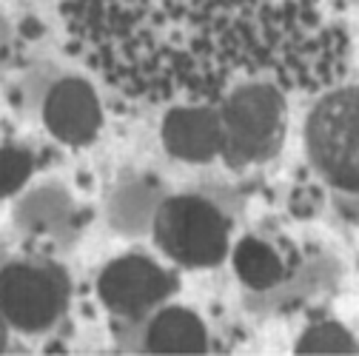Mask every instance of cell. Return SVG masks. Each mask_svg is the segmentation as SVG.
<instances>
[{
	"label": "cell",
	"instance_id": "6da1fadb",
	"mask_svg": "<svg viewBox=\"0 0 359 356\" xmlns=\"http://www.w3.org/2000/svg\"><path fill=\"white\" fill-rule=\"evenodd\" d=\"M74 52L140 103H219L234 85L328 92L348 69L337 0H57Z\"/></svg>",
	"mask_w": 359,
	"mask_h": 356
},
{
	"label": "cell",
	"instance_id": "7a4b0ae2",
	"mask_svg": "<svg viewBox=\"0 0 359 356\" xmlns=\"http://www.w3.org/2000/svg\"><path fill=\"white\" fill-rule=\"evenodd\" d=\"M222 117V160L245 168L271 160L285 140V92L268 80L240 83L217 103Z\"/></svg>",
	"mask_w": 359,
	"mask_h": 356
},
{
	"label": "cell",
	"instance_id": "3957f363",
	"mask_svg": "<svg viewBox=\"0 0 359 356\" xmlns=\"http://www.w3.org/2000/svg\"><path fill=\"white\" fill-rule=\"evenodd\" d=\"M157 248L183 268H214L231 251V222L211 200L180 194L151 214Z\"/></svg>",
	"mask_w": 359,
	"mask_h": 356
},
{
	"label": "cell",
	"instance_id": "277c9868",
	"mask_svg": "<svg viewBox=\"0 0 359 356\" xmlns=\"http://www.w3.org/2000/svg\"><path fill=\"white\" fill-rule=\"evenodd\" d=\"M308 157L334 189L359 197V85H334L305 123Z\"/></svg>",
	"mask_w": 359,
	"mask_h": 356
},
{
	"label": "cell",
	"instance_id": "5b68a950",
	"mask_svg": "<svg viewBox=\"0 0 359 356\" xmlns=\"http://www.w3.org/2000/svg\"><path fill=\"white\" fill-rule=\"evenodd\" d=\"M69 302V280L52 262H9L0 268V317L23 334L49 331Z\"/></svg>",
	"mask_w": 359,
	"mask_h": 356
},
{
	"label": "cell",
	"instance_id": "8992f818",
	"mask_svg": "<svg viewBox=\"0 0 359 356\" xmlns=\"http://www.w3.org/2000/svg\"><path fill=\"white\" fill-rule=\"evenodd\" d=\"M174 291V277L143 254H126L111 259L100 280L97 294L100 302L117 317L137 320L157 305H163Z\"/></svg>",
	"mask_w": 359,
	"mask_h": 356
},
{
	"label": "cell",
	"instance_id": "52a82bcc",
	"mask_svg": "<svg viewBox=\"0 0 359 356\" xmlns=\"http://www.w3.org/2000/svg\"><path fill=\"white\" fill-rule=\"evenodd\" d=\"M163 146L183 163H208L222 154V117L217 103H180L163 117Z\"/></svg>",
	"mask_w": 359,
	"mask_h": 356
},
{
	"label": "cell",
	"instance_id": "ba28073f",
	"mask_svg": "<svg viewBox=\"0 0 359 356\" xmlns=\"http://www.w3.org/2000/svg\"><path fill=\"white\" fill-rule=\"evenodd\" d=\"M43 120H46V128L52 135L66 146L92 143L103 125L100 100L92 83L80 77L60 80L43 103Z\"/></svg>",
	"mask_w": 359,
	"mask_h": 356
},
{
	"label": "cell",
	"instance_id": "9c48e42d",
	"mask_svg": "<svg viewBox=\"0 0 359 356\" xmlns=\"http://www.w3.org/2000/svg\"><path fill=\"white\" fill-rule=\"evenodd\" d=\"M146 350L151 353H203L208 334L203 320L189 308H160L146 328Z\"/></svg>",
	"mask_w": 359,
	"mask_h": 356
},
{
	"label": "cell",
	"instance_id": "30bf717a",
	"mask_svg": "<svg viewBox=\"0 0 359 356\" xmlns=\"http://www.w3.org/2000/svg\"><path fill=\"white\" fill-rule=\"evenodd\" d=\"M234 268H237V277L254 291H268V288L280 285L285 277V265H283L280 254L257 237H245L237 242Z\"/></svg>",
	"mask_w": 359,
	"mask_h": 356
},
{
	"label": "cell",
	"instance_id": "8fae6325",
	"mask_svg": "<svg viewBox=\"0 0 359 356\" xmlns=\"http://www.w3.org/2000/svg\"><path fill=\"white\" fill-rule=\"evenodd\" d=\"M356 350H359L356 339L339 322L311 325L297 342V353H356Z\"/></svg>",
	"mask_w": 359,
	"mask_h": 356
},
{
	"label": "cell",
	"instance_id": "7c38bea8",
	"mask_svg": "<svg viewBox=\"0 0 359 356\" xmlns=\"http://www.w3.org/2000/svg\"><path fill=\"white\" fill-rule=\"evenodd\" d=\"M32 171H34V160L26 149H18V146L0 149V200L20 191L32 177Z\"/></svg>",
	"mask_w": 359,
	"mask_h": 356
},
{
	"label": "cell",
	"instance_id": "4fadbf2b",
	"mask_svg": "<svg viewBox=\"0 0 359 356\" xmlns=\"http://www.w3.org/2000/svg\"><path fill=\"white\" fill-rule=\"evenodd\" d=\"M6 328H9V322L0 317V350H6V342H9V334H6Z\"/></svg>",
	"mask_w": 359,
	"mask_h": 356
}]
</instances>
